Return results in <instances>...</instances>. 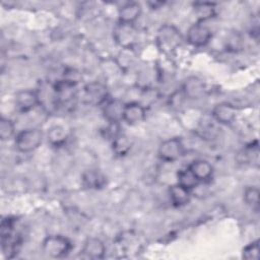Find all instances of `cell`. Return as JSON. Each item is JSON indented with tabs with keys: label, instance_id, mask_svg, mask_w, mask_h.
<instances>
[{
	"label": "cell",
	"instance_id": "cell-1",
	"mask_svg": "<svg viewBox=\"0 0 260 260\" xmlns=\"http://www.w3.org/2000/svg\"><path fill=\"white\" fill-rule=\"evenodd\" d=\"M156 43L158 49L167 55L175 52L182 43L180 30L173 24H164L157 30Z\"/></svg>",
	"mask_w": 260,
	"mask_h": 260
},
{
	"label": "cell",
	"instance_id": "cell-2",
	"mask_svg": "<svg viewBox=\"0 0 260 260\" xmlns=\"http://www.w3.org/2000/svg\"><path fill=\"white\" fill-rule=\"evenodd\" d=\"M72 248V244L66 237L61 235L48 236L42 243L43 253L51 258L65 257Z\"/></svg>",
	"mask_w": 260,
	"mask_h": 260
},
{
	"label": "cell",
	"instance_id": "cell-3",
	"mask_svg": "<svg viewBox=\"0 0 260 260\" xmlns=\"http://www.w3.org/2000/svg\"><path fill=\"white\" fill-rule=\"evenodd\" d=\"M43 131L40 128H27L20 131L15 138V146L20 152H30L37 149L43 141Z\"/></svg>",
	"mask_w": 260,
	"mask_h": 260
},
{
	"label": "cell",
	"instance_id": "cell-4",
	"mask_svg": "<svg viewBox=\"0 0 260 260\" xmlns=\"http://www.w3.org/2000/svg\"><path fill=\"white\" fill-rule=\"evenodd\" d=\"M184 152V145L182 139L179 137L169 138L162 141L157 150L158 157L165 161H175L179 159Z\"/></svg>",
	"mask_w": 260,
	"mask_h": 260
},
{
	"label": "cell",
	"instance_id": "cell-5",
	"mask_svg": "<svg viewBox=\"0 0 260 260\" xmlns=\"http://www.w3.org/2000/svg\"><path fill=\"white\" fill-rule=\"evenodd\" d=\"M76 82L70 81L68 79H63L57 81L54 86L57 105L59 106H69L77 96Z\"/></svg>",
	"mask_w": 260,
	"mask_h": 260
},
{
	"label": "cell",
	"instance_id": "cell-6",
	"mask_svg": "<svg viewBox=\"0 0 260 260\" xmlns=\"http://www.w3.org/2000/svg\"><path fill=\"white\" fill-rule=\"evenodd\" d=\"M211 38V29L200 21L193 23L187 30V41L194 47H203L207 45Z\"/></svg>",
	"mask_w": 260,
	"mask_h": 260
},
{
	"label": "cell",
	"instance_id": "cell-7",
	"mask_svg": "<svg viewBox=\"0 0 260 260\" xmlns=\"http://www.w3.org/2000/svg\"><path fill=\"white\" fill-rule=\"evenodd\" d=\"M83 101L92 106L105 104L108 101L107 86L98 81L86 84L83 87Z\"/></svg>",
	"mask_w": 260,
	"mask_h": 260
},
{
	"label": "cell",
	"instance_id": "cell-8",
	"mask_svg": "<svg viewBox=\"0 0 260 260\" xmlns=\"http://www.w3.org/2000/svg\"><path fill=\"white\" fill-rule=\"evenodd\" d=\"M137 36V30L133 24L119 22L114 29V38L116 42L125 49H129L136 42Z\"/></svg>",
	"mask_w": 260,
	"mask_h": 260
},
{
	"label": "cell",
	"instance_id": "cell-9",
	"mask_svg": "<svg viewBox=\"0 0 260 260\" xmlns=\"http://www.w3.org/2000/svg\"><path fill=\"white\" fill-rule=\"evenodd\" d=\"M16 109L20 113H26L35 109L39 105V96L37 90L22 89L16 92L14 98Z\"/></svg>",
	"mask_w": 260,
	"mask_h": 260
},
{
	"label": "cell",
	"instance_id": "cell-10",
	"mask_svg": "<svg viewBox=\"0 0 260 260\" xmlns=\"http://www.w3.org/2000/svg\"><path fill=\"white\" fill-rule=\"evenodd\" d=\"M206 86L202 79L197 76L187 77L182 85V93L185 98L190 100H198L205 93Z\"/></svg>",
	"mask_w": 260,
	"mask_h": 260
},
{
	"label": "cell",
	"instance_id": "cell-11",
	"mask_svg": "<svg viewBox=\"0 0 260 260\" xmlns=\"http://www.w3.org/2000/svg\"><path fill=\"white\" fill-rule=\"evenodd\" d=\"M146 117V111L143 105L138 102H131L124 105L122 120L129 125L141 123Z\"/></svg>",
	"mask_w": 260,
	"mask_h": 260
},
{
	"label": "cell",
	"instance_id": "cell-12",
	"mask_svg": "<svg viewBox=\"0 0 260 260\" xmlns=\"http://www.w3.org/2000/svg\"><path fill=\"white\" fill-rule=\"evenodd\" d=\"M238 108L230 103H220L214 106L212 110L213 119L222 125L231 124L237 117Z\"/></svg>",
	"mask_w": 260,
	"mask_h": 260
},
{
	"label": "cell",
	"instance_id": "cell-13",
	"mask_svg": "<svg viewBox=\"0 0 260 260\" xmlns=\"http://www.w3.org/2000/svg\"><path fill=\"white\" fill-rule=\"evenodd\" d=\"M141 11L142 8L138 2H128L119 9V22L133 24L141 15Z\"/></svg>",
	"mask_w": 260,
	"mask_h": 260
},
{
	"label": "cell",
	"instance_id": "cell-14",
	"mask_svg": "<svg viewBox=\"0 0 260 260\" xmlns=\"http://www.w3.org/2000/svg\"><path fill=\"white\" fill-rule=\"evenodd\" d=\"M124 103L119 100H110L104 104L103 114L110 123H119L123 118Z\"/></svg>",
	"mask_w": 260,
	"mask_h": 260
},
{
	"label": "cell",
	"instance_id": "cell-15",
	"mask_svg": "<svg viewBox=\"0 0 260 260\" xmlns=\"http://www.w3.org/2000/svg\"><path fill=\"white\" fill-rule=\"evenodd\" d=\"M82 254L89 259H102L106 253L105 244L98 238H87L83 244Z\"/></svg>",
	"mask_w": 260,
	"mask_h": 260
},
{
	"label": "cell",
	"instance_id": "cell-16",
	"mask_svg": "<svg viewBox=\"0 0 260 260\" xmlns=\"http://www.w3.org/2000/svg\"><path fill=\"white\" fill-rule=\"evenodd\" d=\"M188 169L198 180V182H205L211 179L213 175V167L211 164L205 159H196L194 160Z\"/></svg>",
	"mask_w": 260,
	"mask_h": 260
},
{
	"label": "cell",
	"instance_id": "cell-17",
	"mask_svg": "<svg viewBox=\"0 0 260 260\" xmlns=\"http://www.w3.org/2000/svg\"><path fill=\"white\" fill-rule=\"evenodd\" d=\"M169 195L173 205L176 207H181L188 204L191 198L190 190L178 183L169 188Z\"/></svg>",
	"mask_w": 260,
	"mask_h": 260
},
{
	"label": "cell",
	"instance_id": "cell-18",
	"mask_svg": "<svg viewBox=\"0 0 260 260\" xmlns=\"http://www.w3.org/2000/svg\"><path fill=\"white\" fill-rule=\"evenodd\" d=\"M82 183L89 189H101L107 184V178L96 170H88L82 175Z\"/></svg>",
	"mask_w": 260,
	"mask_h": 260
},
{
	"label": "cell",
	"instance_id": "cell-19",
	"mask_svg": "<svg viewBox=\"0 0 260 260\" xmlns=\"http://www.w3.org/2000/svg\"><path fill=\"white\" fill-rule=\"evenodd\" d=\"M48 141L52 146L55 147H60L62 145L65 144L67 138H68V134L66 129L61 126V125H55L52 126L49 130H48Z\"/></svg>",
	"mask_w": 260,
	"mask_h": 260
},
{
	"label": "cell",
	"instance_id": "cell-20",
	"mask_svg": "<svg viewBox=\"0 0 260 260\" xmlns=\"http://www.w3.org/2000/svg\"><path fill=\"white\" fill-rule=\"evenodd\" d=\"M132 142L129 139L128 136L124 134H119L113 141H112V148L113 152L117 156H124L128 154V152L131 150Z\"/></svg>",
	"mask_w": 260,
	"mask_h": 260
},
{
	"label": "cell",
	"instance_id": "cell-21",
	"mask_svg": "<svg viewBox=\"0 0 260 260\" xmlns=\"http://www.w3.org/2000/svg\"><path fill=\"white\" fill-rule=\"evenodd\" d=\"M194 12L198 17V21L203 22L208 18H211L215 14V5L209 2H195Z\"/></svg>",
	"mask_w": 260,
	"mask_h": 260
},
{
	"label": "cell",
	"instance_id": "cell-22",
	"mask_svg": "<svg viewBox=\"0 0 260 260\" xmlns=\"http://www.w3.org/2000/svg\"><path fill=\"white\" fill-rule=\"evenodd\" d=\"M177 178H178V184L189 189L190 191L199 184L198 180L194 177V175L191 173L189 169L179 171L177 174Z\"/></svg>",
	"mask_w": 260,
	"mask_h": 260
},
{
	"label": "cell",
	"instance_id": "cell-23",
	"mask_svg": "<svg viewBox=\"0 0 260 260\" xmlns=\"http://www.w3.org/2000/svg\"><path fill=\"white\" fill-rule=\"evenodd\" d=\"M244 201L252 209L258 210L259 207V189L254 186L247 187L244 191Z\"/></svg>",
	"mask_w": 260,
	"mask_h": 260
},
{
	"label": "cell",
	"instance_id": "cell-24",
	"mask_svg": "<svg viewBox=\"0 0 260 260\" xmlns=\"http://www.w3.org/2000/svg\"><path fill=\"white\" fill-rule=\"evenodd\" d=\"M15 127L13 122L7 118H1L0 120V138L1 140H9L14 135Z\"/></svg>",
	"mask_w": 260,
	"mask_h": 260
},
{
	"label": "cell",
	"instance_id": "cell-25",
	"mask_svg": "<svg viewBox=\"0 0 260 260\" xmlns=\"http://www.w3.org/2000/svg\"><path fill=\"white\" fill-rule=\"evenodd\" d=\"M258 156V146H248L238 154V160L242 164L253 162Z\"/></svg>",
	"mask_w": 260,
	"mask_h": 260
},
{
	"label": "cell",
	"instance_id": "cell-26",
	"mask_svg": "<svg viewBox=\"0 0 260 260\" xmlns=\"http://www.w3.org/2000/svg\"><path fill=\"white\" fill-rule=\"evenodd\" d=\"M242 256L247 260H258L259 259V242L254 241L247 245L242 252Z\"/></svg>",
	"mask_w": 260,
	"mask_h": 260
},
{
	"label": "cell",
	"instance_id": "cell-27",
	"mask_svg": "<svg viewBox=\"0 0 260 260\" xmlns=\"http://www.w3.org/2000/svg\"><path fill=\"white\" fill-rule=\"evenodd\" d=\"M119 130H120L119 123H110L109 122L108 126L103 130L104 137H106L107 139H111L113 141L119 134H121Z\"/></svg>",
	"mask_w": 260,
	"mask_h": 260
}]
</instances>
